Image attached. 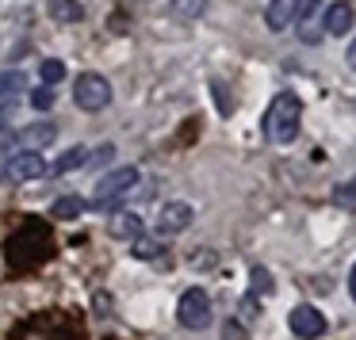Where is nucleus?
I'll return each instance as SVG.
<instances>
[{"mask_svg": "<svg viewBox=\"0 0 356 340\" xmlns=\"http://www.w3.org/2000/svg\"><path fill=\"white\" fill-rule=\"evenodd\" d=\"M299 119H302V103L295 92H280L264 111V138L272 146H287L299 138Z\"/></svg>", "mask_w": 356, "mask_h": 340, "instance_id": "obj_1", "label": "nucleus"}, {"mask_svg": "<svg viewBox=\"0 0 356 340\" xmlns=\"http://www.w3.org/2000/svg\"><path fill=\"white\" fill-rule=\"evenodd\" d=\"M138 184V169L134 164H123V169H111L96 180V192H92V207L96 210H115L123 203V195L134 192Z\"/></svg>", "mask_w": 356, "mask_h": 340, "instance_id": "obj_2", "label": "nucleus"}, {"mask_svg": "<svg viewBox=\"0 0 356 340\" xmlns=\"http://www.w3.org/2000/svg\"><path fill=\"white\" fill-rule=\"evenodd\" d=\"M47 176V161L39 149H19L0 164V184H31V180Z\"/></svg>", "mask_w": 356, "mask_h": 340, "instance_id": "obj_3", "label": "nucleus"}, {"mask_svg": "<svg viewBox=\"0 0 356 340\" xmlns=\"http://www.w3.org/2000/svg\"><path fill=\"white\" fill-rule=\"evenodd\" d=\"M73 103H77L81 111H104L111 103L108 77H100V73H81V77L73 80Z\"/></svg>", "mask_w": 356, "mask_h": 340, "instance_id": "obj_4", "label": "nucleus"}, {"mask_svg": "<svg viewBox=\"0 0 356 340\" xmlns=\"http://www.w3.org/2000/svg\"><path fill=\"white\" fill-rule=\"evenodd\" d=\"M177 321L184 325V329H192V332H200V329H207V325H211V298H207L203 287H188V291L180 294Z\"/></svg>", "mask_w": 356, "mask_h": 340, "instance_id": "obj_5", "label": "nucleus"}, {"mask_svg": "<svg viewBox=\"0 0 356 340\" xmlns=\"http://www.w3.org/2000/svg\"><path fill=\"white\" fill-rule=\"evenodd\" d=\"M192 222H195V207H192V203H184V199H172V203H165V207L157 210V222H154V230H157V237H172V233L188 230Z\"/></svg>", "mask_w": 356, "mask_h": 340, "instance_id": "obj_6", "label": "nucleus"}, {"mask_svg": "<svg viewBox=\"0 0 356 340\" xmlns=\"http://www.w3.org/2000/svg\"><path fill=\"white\" fill-rule=\"evenodd\" d=\"M287 325H291V332L299 340H318V337H325V317H322V309H314V306H307V302H299V306L287 314Z\"/></svg>", "mask_w": 356, "mask_h": 340, "instance_id": "obj_7", "label": "nucleus"}, {"mask_svg": "<svg viewBox=\"0 0 356 340\" xmlns=\"http://www.w3.org/2000/svg\"><path fill=\"white\" fill-rule=\"evenodd\" d=\"M353 19H356L353 4H345V0H337V4H330V8H325L322 31H325V35H333V39H341L345 31H353Z\"/></svg>", "mask_w": 356, "mask_h": 340, "instance_id": "obj_8", "label": "nucleus"}, {"mask_svg": "<svg viewBox=\"0 0 356 340\" xmlns=\"http://www.w3.org/2000/svg\"><path fill=\"white\" fill-rule=\"evenodd\" d=\"M108 233L115 241H134L138 233H146V222H142V214H134V210H115L108 222Z\"/></svg>", "mask_w": 356, "mask_h": 340, "instance_id": "obj_9", "label": "nucleus"}, {"mask_svg": "<svg viewBox=\"0 0 356 340\" xmlns=\"http://www.w3.org/2000/svg\"><path fill=\"white\" fill-rule=\"evenodd\" d=\"M54 138H58V126H54V123H47V119H39V123L24 126V130L16 134L19 146H24V149H39V153H42V149H47Z\"/></svg>", "mask_w": 356, "mask_h": 340, "instance_id": "obj_10", "label": "nucleus"}, {"mask_svg": "<svg viewBox=\"0 0 356 340\" xmlns=\"http://www.w3.org/2000/svg\"><path fill=\"white\" fill-rule=\"evenodd\" d=\"M295 19H299V0H272L268 12H264L268 31H284V27H291Z\"/></svg>", "mask_w": 356, "mask_h": 340, "instance_id": "obj_11", "label": "nucleus"}, {"mask_svg": "<svg viewBox=\"0 0 356 340\" xmlns=\"http://www.w3.org/2000/svg\"><path fill=\"white\" fill-rule=\"evenodd\" d=\"M50 19H58V24H81L85 19V4L81 0H50Z\"/></svg>", "mask_w": 356, "mask_h": 340, "instance_id": "obj_12", "label": "nucleus"}, {"mask_svg": "<svg viewBox=\"0 0 356 340\" xmlns=\"http://www.w3.org/2000/svg\"><path fill=\"white\" fill-rule=\"evenodd\" d=\"M88 153H92V149L88 146H73V149H65L62 157H58L54 161V176H65V172H73V169H81V164H88Z\"/></svg>", "mask_w": 356, "mask_h": 340, "instance_id": "obj_13", "label": "nucleus"}, {"mask_svg": "<svg viewBox=\"0 0 356 340\" xmlns=\"http://www.w3.org/2000/svg\"><path fill=\"white\" fill-rule=\"evenodd\" d=\"M131 245V256L134 260H154V256L165 253V241L161 237H146V233H138L134 241H127Z\"/></svg>", "mask_w": 356, "mask_h": 340, "instance_id": "obj_14", "label": "nucleus"}, {"mask_svg": "<svg viewBox=\"0 0 356 340\" xmlns=\"http://www.w3.org/2000/svg\"><path fill=\"white\" fill-rule=\"evenodd\" d=\"M54 218H62V222H73V218L85 214V199L81 195H62V199H54Z\"/></svg>", "mask_w": 356, "mask_h": 340, "instance_id": "obj_15", "label": "nucleus"}, {"mask_svg": "<svg viewBox=\"0 0 356 340\" xmlns=\"http://www.w3.org/2000/svg\"><path fill=\"white\" fill-rule=\"evenodd\" d=\"M24 88H27V73L24 69L0 73V100H12V96H19Z\"/></svg>", "mask_w": 356, "mask_h": 340, "instance_id": "obj_16", "label": "nucleus"}, {"mask_svg": "<svg viewBox=\"0 0 356 340\" xmlns=\"http://www.w3.org/2000/svg\"><path fill=\"white\" fill-rule=\"evenodd\" d=\"M203 8H207L203 0H169V12L177 19H195V16H203Z\"/></svg>", "mask_w": 356, "mask_h": 340, "instance_id": "obj_17", "label": "nucleus"}, {"mask_svg": "<svg viewBox=\"0 0 356 340\" xmlns=\"http://www.w3.org/2000/svg\"><path fill=\"white\" fill-rule=\"evenodd\" d=\"M333 203L345 210H356V180H345V184L333 187Z\"/></svg>", "mask_w": 356, "mask_h": 340, "instance_id": "obj_18", "label": "nucleus"}, {"mask_svg": "<svg viewBox=\"0 0 356 340\" xmlns=\"http://www.w3.org/2000/svg\"><path fill=\"white\" fill-rule=\"evenodd\" d=\"M322 39H325L322 24H314V19H302V27H299V42H302V46H318Z\"/></svg>", "mask_w": 356, "mask_h": 340, "instance_id": "obj_19", "label": "nucleus"}, {"mask_svg": "<svg viewBox=\"0 0 356 340\" xmlns=\"http://www.w3.org/2000/svg\"><path fill=\"white\" fill-rule=\"evenodd\" d=\"M39 77H42V85H58V80L65 77V65L58 62V58H47V62L39 65Z\"/></svg>", "mask_w": 356, "mask_h": 340, "instance_id": "obj_20", "label": "nucleus"}, {"mask_svg": "<svg viewBox=\"0 0 356 340\" xmlns=\"http://www.w3.org/2000/svg\"><path fill=\"white\" fill-rule=\"evenodd\" d=\"M31 108H35V111H47V108H54V85H42V88H35V92H31Z\"/></svg>", "mask_w": 356, "mask_h": 340, "instance_id": "obj_21", "label": "nucleus"}, {"mask_svg": "<svg viewBox=\"0 0 356 340\" xmlns=\"http://www.w3.org/2000/svg\"><path fill=\"white\" fill-rule=\"evenodd\" d=\"M88 161H92L96 169H104V164H111V161H115V146H111V142H104L100 149H92V153H88Z\"/></svg>", "mask_w": 356, "mask_h": 340, "instance_id": "obj_22", "label": "nucleus"}, {"mask_svg": "<svg viewBox=\"0 0 356 340\" xmlns=\"http://www.w3.org/2000/svg\"><path fill=\"white\" fill-rule=\"evenodd\" d=\"M257 314H261V306H257V291H249L245 298H241V317H245V321H253Z\"/></svg>", "mask_w": 356, "mask_h": 340, "instance_id": "obj_23", "label": "nucleus"}, {"mask_svg": "<svg viewBox=\"0 0 356 340\" xmlns=\"http://www.w3.org/2000/svg\"><path fill=\"white\" fill-rule=\"evenodd\" d=\"M211 88H215V103H218V111H222V115H230L234 103H230V92H226V85H218V80H215Z\"/></svg>", "mask_w": 356, "mask_h": 340, "instance_id": "obj_24", "label": "nucleus"}, {"mask_svg": "<svg viewBox=\"0 0 356 340\" xmlns=\"http://www.w3.org/2000/svg\"><path fill=\"white\" fill-rule=\"evenodd\" d=\"M325 0H299V19H314V12L322 8Z\"/></svg>", "mask_w": 356, "mask_h": 340, "instance_id": "obj_25", "label": "nucleus"}, {"mask_svg": "<svg viewBox=\"0 0 356 340\" xmlns=\"http://www.w3.org/2000/svg\"><path fill=\"white\" fill-rule=\"evenodd\" d=\"M253 283H257V291H272V279L264 268H253Z\"/></svg>", "mask_w": 356, "mask_h": 340, "instance_id": "obj_26", "label": "nucleus"}, {"mask_svg": "<svg viewBox=\"0 0 356 340\" xmlns=\"http://www.w3.org/2000/svg\"><path fill=\"white\" fill-rule=\"evenodd\" d=\"M222 337H226V340H241V325H238V321H226Z\"/></svg>", "mask_w": 356, "mask_h": 340, "instance_id": "obj_27", "label": "nucleus"}, {"mask_svg": "<svg viewBox=\"0 0 356 340\" xmlns=\"http://www.w3.org/2000/svg\"><path fill=\"white\" fill-rule=\"evenodd\" d=\"M96 314H108V294H96Z\"/></svg>", "mask_w": 356, "mask_h": 340, "instance_id": "obj_28", "label": "nucleus"}, {"mask_svg": "<svg viewBox=\"0 0 356 340\" xmlns=\"http://www.w3.org/2000/svg\"><path fill=\"white\" fill-rule=\"evenodd\" d=\"M348 294H353V302H356V264H353V271H348Z\"/></svg>", "mask_w": 356, "mask_h": 340, "instance_id": "obj_29", "label": "nucleus"}, {"mask_svg": "<svg viewBox=\"0 0 356 340\" xmlns=\"http://www.w3.org/2000/svg\"><path fill=\"white\" fill-rule=\"evenodd\" d=\"M345 58H348V65H353V69H356V39L348 42V54H345Z\"/></svg>", "mask_w": 356, "mask_h": 340, "instance_id": "obj_30", "label": "nucleus"}]
</instances>
